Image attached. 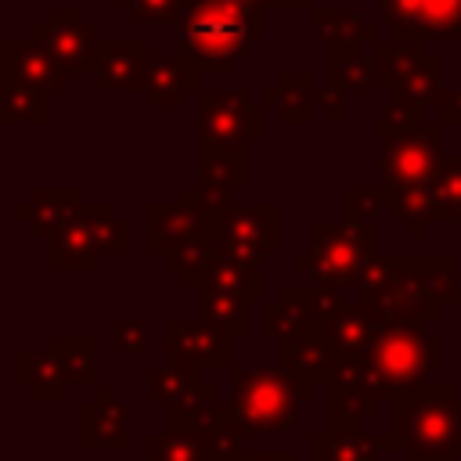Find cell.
I'll return each mask as SVG.
<instances>
[{"label":"cell","mask_w":461,"mask_h":461,"mask_svg":"<svg viewBox=\"0 0 461 461\" xmlns=\"http://www.w3.org/2000/svg\"><path fill=\"white\" fill-rule=\"evenodd\" d=\"M364 303L385 324H432L447 303H457V256L450 252H400L378 285L360 288Z\"/></svg>","instance_id":"obj_1"},{"label":"cell","mask_w":461,"mask_h":461,"mask_svg":"<svg viewBox=\"0 0 461 461\" xmlns=\"http://www.w3.org/2000/svg\"><path fill=\"white\" fill-rule=\"evenodd\" d=\"M176 54L187 68L202 76H223L245 47L263 40V11L234 0H187L180 18Z\"/></svg>","instance_id":"obj_2"},{"label":"cell","mask_w":461,"mask_h":461,"mask_svg":"<svg viewBox=\"0 0 461 461\" xmlns=\"http://www.w3.org/2000/svg\"><path fill=\"white\" fill-rule=\"evenodd\" d=\"M393 407V432L407 461H461V393L450 382H425Z\"/></svg>","instance_id":"obj_3"},{"label":"cell","mask_w":461,"mask_h":461,"mask_svg":"<svg viewBox=\"0 0 461 461\" xmlns=\"http://www.w3.org/2000/svg\"><path fill=\"white\" fill-rule=\"evenodd\" d=\"M227 400H220V418L234 436H267V432H288L299 418V407L313 396L295 378L277 371H249V367H227Z\"/></svg>","instance_id":"obj_4"},{"label":"cell","mask_w":461,"mask_h":461,"mask_svg":"<svg viewBox=\"0 0 461 461\" xmlns=\"http://www.w3.org/2000/svg\"><path fill=\"white\" fill-rule=\"evenodd\" d=\"M310 252H299L292 267L310 274L313 285L324 288H360L371 259L378 256V223L353 220H313L310 223Z\"/></svg>","instance_id":"obj_5"},{"label":"cell","mask_w":461,"mask_h":461,"mask_svg":"<svg viewBox=\"0 0 461 461\" xmlns=\"http://www.w3.org/2000/svg\"><path fill=\"white\" fill-rule=\"evenodd\" d=\"M367 367L382 389V400L393 403L443 367V339L425 324H382L367 349Z\"/></svg>","instance_id":"obj_6"},{"label":"cell","mask_w":461,"mask_h":461,"mask_svg":"<svg viewBox=\"0 0 461 461\" xmlns=\"http://www.w3.org/2000/svg\"><path fill=\"white\" fill-rule=\"evenodd\" d=\"M198 144L220 151H245L263 137V104H249L245 90H194Z\"/></svg>","instance_id":"obj_7"},{"label":"cell","mask_w":461,"mask_h":461,"mask_svg":"<svg viewBox=\"0 0 461 461\" xmlns=\"http://www.w3.org/2000/svg\"><path fill=\"white\" fill-rule=\"evenodd\" d=\"M277 234H281L277 205H223L212 230L216 256L241 267H263V259L277 252Z\"/></svg>","instance_id":"obj_8"},{"label":"cell","mask_w":461,"mask_h":461,"mask_svg":"<svg viewBox=\"0 0 461 461\" xmlns=\"http://www.w3.org/2000/svg\"><path fill=\"white\" fill-rule=\"evenodd\" d=\"M29 40H36L68 76H94L97 54H101V32L97 25L83 22L79 7H50L43 22L32 25Z\"/></svg>","instance_id":"obj_9"},{"label":"cell","mask_w":461,"mask_h":461,"mask_svg":"<svg viewBox=\"0 0 461 461\" xmlns=\"http://www.w3.org/2000/svg\"><path fill=\"white\" fill-rule=\"evenodd\" d=\"M443 158V122L429 119L425 126L385 140L378 148V187H429Z\"/></svg>","instance_id":"obj_10"},{"label":"cell","mask_w":461,"mask_h":461,"mask_svg":"<svg viewBox=\"0 0 461 461\" xmlns=\"http://www.w3.org/2000/svg\"><path fill=\"white\" fill-rule=\"evenodd\" d=\"M378 22L403 43H457L461 0H378Z\"/></svg>","instance_id":"obj_11"},{"label":"cell","mask_w":461,"mask_h":461,"mask_svg":"<svg viewBox=\"0 0 461 461\" xmlns=\"http://www.w3.org/2000/svg\"><path fill=\"white\" fill-rule=\"evenodd\" d=\"M328 429H364L367 418L378 414L382 389L367 367V357H342L328 378Z\"/></svg>","instance_id":"obj_12"},{"label":"cell","mask_w":461,"mask_h":461,"mask_svg":"<svg viewBox=\"0 0 461 461\" xmlns=\"http://www.w3.org/2000/svg\"><path fill=\"white\" fill-rule=\"evenodd\" d=\"M162 360L187 371H227L230 367V339L202 321L184 324L176 317L162 321Z\"/></svg>","instance_id":"obj_13"},{"label":"cell","mask_w":461,"mask_h":461,"mask_svg":"<svg viewBox=\"0 0 461 461\" xmlns=\"http://www.w3.org/2000/svg\"><path fill=\"white\" fill-rule=\"evenodd\" d=\"M342 360L331 331H321V328H295L288 335L277 339V367L295 378L303 389H317V385H328L335 364Z\"/></svg>","instance_id":"obj_14"},{"label":"cell","mask_w":461,"mask_h":461,"mask_svg":"<svg viewBox=\"0 0 461 461\" xmlns=\"http://www.w3.org/2000/svg\"><path fill=\"white\" fill-rule=\"evenodd\" d=\"M79 418H83L79 421V443H83V450H104V447H112V450L126 454L133 447V439H130V407L115 396L112 385L101 382L97 385V396L83 403Z\"/></svg>","instance_id":"obj_15"},{"label":"cell","mask_w":461,"mask_h":461,"mask_svg":"<svg viewBox=\"0 0 461 461\" xmlns=\"http://www.w3.org/2000/svg\"><path fill=\"white\" fill-rule=\"evenodd\" d=\"M83 209H86V202H83V194L76 187H36L32 198H29V205H18L14 216L22 223H29V234L32 238L50 241L72 220H79Z\"/></svg>","instance_id":"obj_16"},{"label":"cell","mask_w":461,"mask_h":461,"mask_svg":"<svg viewBox=\"0 0 461 461\" xmlns=\"http://www.w3.org/2000/svg\"><path fill=\"white\" fill-rule=\"evenodd\" d=\"M382 450H403L396 432L364 429H324L310 439V461H378Z\"/></svg>","instance_id":"obj_17"},{"label":"cell","mask_w":461,"mask_h":461,"mask_svg":"<svg viewBox=\"0 0 461 461\" xmlns=\"http://www.w3.org/2000/svg\"><path fill=\"white\" fill-rule=\"evenodd\" d=\"M148 43L144 40H108L101 43V54H97V86L108 90V94H130V90H140L144 83V68H148Z\"/></svg>","instance_id":"obj_18"},{"label":"cell","mask_w":461,"mask_h":461,"mask_svg":"<svg viewBox=\"0 0 461 461\" xmlns=\"http://www.w3.org/2000/svg\"><path fill=\"white\" fill-rule=\"evenodd\" d=\"M194 375L198 371H187V367H176V364L162 360V364L144 371V396L158 407H169V403L209 407V403H216V385L198 382Z\"/></svg>","instance_id":"obj_19"},{"label":"cell","mask_w":461,"mask_h":461,"mask_svg":"<svg viewBox=\"0 0 461 461\" xmlns=\"http://www.w3.org/2000/svg\"><path fill=\"white\" fill-rule=\"evenodd\" d=\"M249 184L245 151H220L194 144V187L216 202H227L234 191Z\"/></svg>","instance_id":"obj_20"},{"label":"cell","mask_w":461,"mask_h":461,"mask_svg":"<svg viewBox=\"0 0 461 461\" xmlns=\"http://www.w3.org/2000/svg\"><path fill=\"white\" fill-rule=\"evenodd\" d=\"M0 72H11L40 90H65V83H68V72L36 40H4L0 43Z\"/></svg>","instance_id":"obj_21"},{"label":"cell","mask_w":461,"mask_h":461,"mask_svg":"<svg viewBox=\"0 0 461 461\" xmlns=\"http://www.w3.org/2000/svg\"><path fill=\"white\" fill-rule=\"evenodd\" d=\"M140 90L151 108H176L184 101V94L198 90V76L187 68V61L180 54H151Z\"/></svg>","instance_id":"obj_22"},{"label":"cell","mask_w":461,"mask_h":461,"mask_svg":"<svg viewBox=\"0 0 461 461\" xmlns=\"http://www.w3.org/2000/svg\"><path fill=\"white\" fill-rule=\"evenodd\" d=\"M367 43H342V47H324L328 61H324V83L342 90V94H364V90H378V72H375V58L364 50Z\"/></svg>","instance_id":"obj_23"},{"label":"cell","mask_w":461,"mask_h":461,"mask_svg":"<svg viewBox=\"0 0 461 461\" xmlns=\"http://www.w3.org/2000/svg\"><path fill=\"white\" fill-rule=\"evenodd\" d=\"M259 104L270 108L285 126L313 122V76L310 72H281L277 86L259 94Z\"/></svg>","instance_id":"obj_24"},{"label":"cell","mask_w":461,"mask_h":461,"mask_svg":"<svg viewBox=\"0 0 461 461\" xmlns=\"http://www.w3.org/2000/svg\"><path fill=\"white\" fill-rule=\"evenodd\" d=\"M14 378L22 385H29L36 403H61L68 385H72L65 367H61V360L50 349H40V353H25L22 349L14 357Z\"/></svg>","instance_id":"obj_25"},{"label":"cell","mask_w":461,"mask_h":461,"mask_svg":"<svg viewBox=\"0 0 461 461\" xmlns=\"http://www.w3.org/2000/svg\"><path fill=\"white\" fill-rule=\"evenodd\" d=\"M252 303L227 292V288H212V285H198L194 288V317L216 331H223L227 339H241L249 331V310Z\"/></svg>","instance_id":"obj_26"},{"label":"cell","mask_w":461,"mask_h":461,"mask_svg":"<svg viewBox=\"0 0 461 461\" xmlns=\"http://www.w3.org/2000/svg\"><path fill=\"white\" fill-rule=\"evenodd\" d=\"M382 324L385 321L360 299V303H346L328 331H331V339H335L342 357H367V349H371L375 335L382 331Z\"/></svg>","instance_id":"obj_27"},{"label":"cell","mask_w":461,"mask_h":461,"mask_svg":"<svg viewBox=\"0 0 461 461\" xmlns=\"http://www.w3.org/2000/svg\"><path fill=\"white\" fill-rule=\"evenodd\" d=\"M50 119V101H47V90L11 76V72H0V122L4 126H14V122H36L43 126Z\"/></svg>","instance_id":"obj_28"},{"label":"cell","mask_w":461,"mask_h":461,"mask_svg":"<svg viewBox=\"0 0 461 461\" xmlns=\"http://www.w3.org/2000/svg\"><path fill=\"white\" fill-rule=\"evenodd\" d=\"M310 25H313V36L324 43V47H342V43H378V29L360 18L357 11H346V7H313L310 11Z\"/></svg>","instance_id":"obj_29"},{"label":"cell","mask_w":461,"mask_h":461,"mask_svg":"<svg viewBox=\"0 0 461 461\" xmlns=\"http://www.w3.org/2000/svg\"><path fill=\"white\" fill-rule=\"evenodd\" d=\"M429 43H403V40H378L375 43V72H378V90L396 94L400 83L425 61Z\"/></svg>","instance_id":"obj_30"},{"label":"cell","mask_w":461,"mask_h":461,"mask_svg":"<svg viewBox=\"0 0 461 461\" xmlns=\"http://www.w3.org/2000/svg\"><path fill=\"white\" fill-rule=\"evenodd\" d=\"M101 267V252L83 227V220H72L65 230L50 238V270H76V274H94Z\"/></svg>","instance_id":"obj_31"},{"label":"cell","mask_w":461,"mask_h":461,"mask_svg":"<svg viewBox=\"0 0 461 461\" xmlns=\"http://www.w3.org/2000/svg\"><path fill=\"white\" fill-rule=\"evenodd\" d=\"M432 223H450L461 234V155H443L429 180Z\"/></svg>","instance_id":"obj_32"},{"label":"cell","mask_w":461,"mask_h":461,"mask_svg":"<svg viewBox=\"0 0 461 461\" xmlns=\"http://www.w3.org/2000/svg\"><path fill=\"white\" fill-rule=\"evenodd\" d=\"M212 259H216V238H212V230H205V234H191V238L176 241V245L162 256V267H166L169 274H176L180 285L194 288Z\"/></svg>","instance_id":"obj_33"},{"label":"cell","mask_w":461,"mask_h":461,"mask_svg":"<svg viewBox=\"0 0 461 461\" xmlns=\"http://www.w3.org/2000/svg\"><path fill=\"white\" fill-rule=\"evenodd\" d=\"M295 328H306V288L281 285L277 295L259 306V331L270 339H281Z\"/></svg>","instance_id":"obj_34"},{"label":"cell","mask_w":461,"mask_h":461,"mask_svg":"<svg viewBox=\"0 0 461 461\" xmlns=\"http://www.w3.org/2000/svg\"><path fill=\"white\" fill-rule=\"evenodd\" d=\"M97 346H101L97 335H54L47 342V349L61 360V367H65L72 385H101L97 364H94Z\"/></svg>","instance_id":"obj_35"},{"label":"cell","mask_w":461,"mask_h":461,"mask_svg":"<svg viewBox=\"0 0 461 461\" xmlns=\"http://www.w3.org/2000/svg\"><path fill=\"white\" fill-rule=\"evenodd\" d=\"M79 220L90 230L101 256H130L133 252V230L122 216H115L112 205H86Z\"/></svg>","instance_id":"obj_36"},{"label":"cell","mask_w":461,"mask_h":461,"mask_svg":"<svg viewBox=\"0 0 461 461\" xmlns=\"http://www.w3.org/2000/svg\"><path fill=\"white\" fill-rule=\"evenodd\" d=\"M443 90H447V86H443V58H436V54L429 50L425 61L400 83V90H396L393 101H400V104H407V108L429 115V112L436 108V101H439Z\"/></svg>","instance_id":"obj_37"},{"label":"cell","mask_w":461,"mask_h":461,"mask_svg":"<svg viewBox=\"0 0 461 461\" xmlns=\"http://www.w3.org/2000/svg\"><path fill=\"white\" fill-rule=\"evenodd\" d=\"M198 285L227 288V292H234V295L249 299L252 306H263V303H267V299H263V267H241V263H230V259H223V256H216V259L205 267V274H202ZM198 285H194V288H198Z\"/></svg>","instance_id":"obj_38"},{"label":"cell","mask_w":461,"mask_h":461,"mask_svg":"<svg viewBox=\"0 0 461 461\" xmlns=\"http://www.w3.org/2000/svg\"><path fill=\"white\" fill-rule=\"evenodd\" d=\"M144 461H223V457H216L205 447V439H198L194 432L162 429L144 436Z\"/></svg>","instance_id":"obj_39"},{"label":"cell","mask_w":461,"mask_h":461,"mask_svg":"<svg viewBox=\"0 0 461 461\" xmlns=\"http://www.w3.org/2000/svg\"><path fill=\"white\" fill-rule=\"evenodd\" d=\"M133 25H180L187 0H112Z\"/></svg>","instance_id":"obj_40"},{"label":"cell","mask_w":461,"mask_h":461,"mask_svg":"<svg viewBox=\"0 0 461 461\" xmlns=\"http://www.w3.org/2000/svg\"><path fill=\"white\" fill-rule=\"evenodd\" d=\"M425 122H429L425 112H414V108H407V104H400V101H389V104L378 112L375 137H378V144H385V140H396V137H403V133H411V130H418V126H425Z\"/></svg>","instance_id":"obj_41"},{"label":"cell","mask_w":461,"mask_h":461,"mask_svg":"<svg viewBox=\"0 0 461 461\" xmlns=\"http://www.w3.org/2000/svg\"><path fill=\"white\" fill-rule=\"evenodd\" d=\"M342 306H346V299H342L339 288H324V285L306 288V328H321V331H328Z\"/></svg>","instance_id":"obj_42"},{"label":"cell","mask_w":461,"mask_h":461,"mask_svg":"<svg viewBox=\"0 0 461 461\" xmlns=\"http://www.w3.org/2000/svg\"><path fill=\"white\" fill-rule=\"evenodd\" d=\"M382 205H385L382 187H346L342 191V216L353 223H375Z\"/></svg>","instance_id":"obj_43"},{"label":"cell","mask_w":461,"mask_h":461,"mask_svg":"<svg viewBox=\"0 0 461 461\" xmlns=\"http://www.w3.org/2000/svg\"><path fill=\"white\" fill-rule=\"evenodd\" d=\"M112 335H115V349L119 353H144V346H148V324L137 321V317L115 321Z\"/></svg>","instance_id":"obj_44"},{"label":"cell","mask_w":461,"mask_h":461,"mask_svg":"<svg viewBox=\"0 0 461 461\" xmlns=\"http://www.w3.org/2000/svg\"><path fill=\"white\" fill-rule=\"evenodd\" d=\"M317 108L324 112V119H328L331 126H339V122L346 119V94L324 83V86L317 90Z\"/></svg>","instance_id":"obj_45"},{"label":"cell","mask_w":461,"mask_h":461,"mask_svg":"<svg viewBox=\"0 0 461 461\" xmlns=\"http://www.w3.org/2000/svg\"><path fill=\"white\" fill-rule=\"evenodd\" d=\"M436 115H439L443 126L461 122V90H443L439 101H436Z\"/></svg>","instance_id":"obj_46"},{"label":"cell","mask_w":461,"mask_h":461,"mask_svg":"<svg viewBox=\"0 0 461 461\" xmlns=\"http://www.w3.org/2000/svg\"><path fill=\"white\" fill-rule=\"evenodd\" d=\"M241 461H295L292 450H245Z\"/></svg>","instance_id":"obj_47"},{"label":"cell","mask_w":461,"mask_h":461,"mask_svg":"<svg viewBox=\"0 0 461 461\" xmlns=\"http://www.w3.org/2000/svg\"><path fill=\"white\" fill-rule=\"evenodd\" d=\"M454 306H457V317H461V292H457V303Z\"/></svg>","instance_id":"obj_48"},{"label":"cell","mask_w":461,"mask_h":461,"mask_svg":"<svg viewBox=\"0 0 461 461\" xmlns=\"http://www.w3.org/2000/svg\"><path fill=\"white\" fill-rule=\"evenodd\" d=\"M457 43H461V29H457Z\"/></svg>","instance_id":"obj_49"}]
</instances>
